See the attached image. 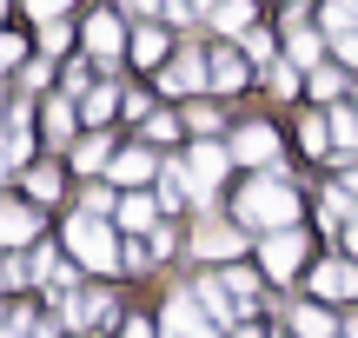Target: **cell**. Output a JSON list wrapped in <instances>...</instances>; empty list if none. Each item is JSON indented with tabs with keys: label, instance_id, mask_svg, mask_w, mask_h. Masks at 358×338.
<instances>
[{
	"label": "cell",
	"instance_id": "6da1fadb",
	"mask_svg": "<svg viewBox=\"0 0 358 338\" xmlns=\"http://www.w3.org/2000/svg\"><path fill=\"white\" fill-rule=\"evenodd\" d=\"M239 219L259 226V233H279V226H292V186H279V179H252V186H245V199H239Z\"/></svg>",
	"mask_w": 358,
	"mask_h": 338
},
{
	"label": "cell",
	"instance_id": "7a4b0ae2",
	"mask_svg": "<svg viewBox=\"0 0 358 338\" xmlns=\"http://www.w3.org/2000/svg\"><path fill=\"white\" fill-rule=\"evenodd\" d=\"M66 246H73L80 265H93V272H106L113 265V233L100 226V212H87V219H73V233H66Z\"/></svg>",
	"mask_w": 358,
	"mask_h": 338
},
{
	"label": "cell",
	"instance_id": "3957f363",
	"mask_svg": "<svg viewBox=\"0 0 358 338\" xmlns=\"http://www.w3.org/2000/svg\"><path fill=\"white\" fill-rule=\"evenodd\" d=\"M232 159H245V166H272V159H279V133H272V126H239Z\"/></svg>",
	"mask_w": 358,
	"mask_h": 338
},
{
	"label": "cell",
	"instance_id": "277c9868",
	"mask_svg": "<svg viewBox=\"0 0 358 338\" xmlns=\"http://www.w3.org/2000/svg\"><path fill=\"white\" fill-rule=\"evenodd\" d=\"M219 172H226V153H219V146H199V153H192V166H186V186H192V199H213Z\"/></svg>",
	"mask_w": 358,
	"mask_h": 338
},
{
	"label": "cell",
	"instance_id": "5b68a950",
	"mask_svg": "<svg viewBox=\"0 0 358 338\" xmlns=\"http://www.w3.org/2000/svg\"><path fill=\"white\" fill-rule=\"evenodd\" d=\"M299 259H306V239H299V233H285V226H279V233H266V272L285 279Z\"/></svg>",
	"mask_w": 358,
	"mask_h": 338
},
{
	"label": "cell",
	"instance_id": "8992f818",
	"mask_svg": "<svg viewBox=\"0 0 358 338\" xmlns=\"http://www.w3.org/2000/svg\"><path fill=\"white\" fill-rule=\"evenodd\" d=\"M239 246L245 239L232 233V226H199V233H192V252H199V259H232Z\"/></svg>",
	"mask_w": 358,
	"mask_h": 338
},
{
	"label": "cell",
	"instance_id": "52a82bcc",
	"mask_svg": "<svg viewBox=\"0 0 358 338\" xmlns=\"http://www.w3.org/2000/svg\"><path fill=\"white\" fill-rule=\"evenodd\" d=\"M120 40H127V34H120V13H93V20H87V47L100 53V60H113Z\"/></svg>",
	"mask_w": 358,
	"mask_h": 338
},
{
	"label": "cell",
	"instance_id": "ba28073f",
	"mask_svg": "<svg viewBox=\"0 0 358 338\" xmlns=\"http://www.w3.org/2000/svg\"><path fill=\"white\" fill-rule=\"evenodd\" d=\"M206 80H213V93H232V87H245V60H239V53H213Z\"/></svg>",
	"mask_w": 358,
	"mask_h": 338
},
{
	"label": "cell",
	"instance_id": "9c48e42d",
	"mask_svg": "<svg viewBox=\"0 0 358 338\" xmlns=\"http://www.w3.org/2000/svg\"><path fill=\"white\" fill-rule=\"evenodd\" d=\"M312 286H319V299H352V292H358V272H352V265H319Z\"/></svg>",
	"mask_w": 358,
	"mask_h": 338
},
{
	"label": "cell",
	"instance_id": "30bf717a",
	"mask_svg": "<svg viewBox=\"0 0 358 338\" xmlns=\"http://www.w3.org/2000/svg\"><path fill=\"white\" fill-rule=\"evenodd\" d=\"M206 80V60H192V53H179V60L166 66V73H159V87H173V93H192Z\"/></svg>",
	"mask_w": 358,
	"mask_h": 338
},
{
	"label": "cell",
	"instance_id": "8fae6325",
	"mask_svg": "<svg viewBox=\"0 0 358 338\" xmlns=\"http://www.w3.org/2000/svg\"><path fill=\"white\" fill-rule=\"evenodd\" d=\"M0 239H7V246H27V239H34V206L13 199V206L0 212Z\"/></svg>",
	"mask_w": 358,
	"mask_h": 338
},
{
	"label": "cell",
	"instance_id": "7c38bea8",
	"mask_svg": "<svg viewBox=\"0 0 358 338\" xmlns=\"http://www.w3.org/2000/svg\"><path fill=\"white\" fill-rule=\"evenodd\" d=\"M66 318H73V325H100V318H113V299H106V292H80V299L66 305Z\"/></svg>",
	"mask_w": 358,
	"mask_h": 338
},
{
	"label": "cell",
	"instance_id": "4fadbf2b",
	"mask_svg": "<svg viewBox=\"0 0 358 338\" xmlns=\"http://www.w3.org/2000/svg\"><path fill=\"white\" fill-rule=\"evenodd\" d=\"M245 20H252V7H245V0H219V13H213L219 34H245Z\"/></svg>",
	"mask_w": 358,
	"mask_h": 338
},
{
	"label": "cell",
	"instance_id": "5bb4252c",
	"mask_svg": "<svg viewBox=\"0 0 358 338\" xmlns=\"http://www.w3.org/2000/svg\"><path fill=\"white\" fill-rule=\"evenodd\" d=\"M159 53H166V40H159V27H140V34H133V60H140V66H153Z\"/></svg>",
	"mask_w": 358,
	"mask_h": 338
},
{
	"label": "cell",
	"instance_id": "9a60e30c",
	"mask_svg": "<svg viewBox=\"0 0 358 338\" xmlns=\"http://www.w3.org/2000/svg\"><path fill=\"white\" fill-rule=\"evenodd\" d=\"M292 60H299V66L319 60V34H312V27H299V13H292Z\"/></svg>",
	"mask_w": 358,
	"mask_h": 338
},
{
	"label": "cell",
	"instance_id": "2e32d148",
	"mask_svg": "<svg viewBox=\"0 0 358 338\" xmlns=\"http://www.w3.org/2000/svg\"><path fill=\"white\" fill-rule=\"evenodd\" d=\"M226 292H232V305H239V312H252V299H259V279H252V272H226Z\"/></svg>",
	"mask_w": 358,
	"mask_h": 338
},
{
	"label": "cell",
	"instance_id": "e0dca14e",
	"mask_svg": "<svg viewBox=\"0 0 358 338\" xmlns=\"http://www.w3.org/2000/svg\"><path fill=\"white\" fill-rule=\"evenodd\" d=\"M27 166V113H13V133H7V172Z\"/></svg>",
	"mask_w": 358,
	"mask_h": 338
},
{
	"label": "cell",
	"instance_id": "ac0fdd59",
	"mask_svg": "<svg viewBox=\"0 0 358 338\" xmlns=\"http://www.w3.org/2000/svg\"><path fill=\"white\" fill-rule=\"evenodd\" d=\"M113 172H120V179H153V153H120Z\"/></svg>",
	"mask_w": 358,
	"mask_h": 338
},
{
	"label": "cell",
	"instance_id": "d6986e66",
	"mask_svg": "<svg viewBox=\"0 0 358 338\" xmlns=\"http://www.w3.org/2000/svg\"><path fill=\"white\" fill-rule=\"evenodd\" d=\"M66 133H73V106H66V100H53V106H47V140L60 146Z\"/></svg>",
	"mask_w": 358,
	"mask_h": 338
},
{
	"label": "cell",
	"instance_id": "ffe728a7",
	"mask_svg": "<svg viewBox=\"0 0 358 338\" xmlns=\"http://www.w3.org/2000/svg\"><path fill=\"white\" fill-rule=\"evenodd\" d=\"M299 332H306V338H338V332H332V318H325L319 305H299Z\"/></svg>",
	"mask_w": 358,
	"mask_h": 338
},
{
	"label": "cell",
	"instance_id": "44dd1931",
	"mask_svg": "<svg viewBox=\"0 0 358 338\" xmlns=\"http://www.w3.org/2000/svg\"><path fill=\"white\" fill-rule=\"evenodd\" d=\"M352 20H358V0H332V7H325V27H332V34H352Z\"/></svg>",
	"mask_w": 358,
	"mask_h": 338
},
{
	"label": "cell",
	"instance_id": "7402d4cb",
	"mask_svg": "<svg viewBox=\"0 0 358 338\" xmlns=\"http://www.w3.org/2000/svg\"><path fill=\"white\" fill-rule=\"evenodd\" d=\"M27 193H34V199H53V193H60V172H53V166L27 172Z\"/></svg>",
	"mask_w": 358,
	"mask_h": 338
},
{
	"label": "cell",
	"instance_id": "603a6c76",
	"mask_svg": "<svg viewBox=\"0 0 358 338\" xmlns=\"http://www.w3.org/2000/svg\"><path fill=\"white\" fill-rule=\"evenodd\" d=\"M332 140H338V146H358V113L338 106V113H332Z\"/></svg>",
	"mask_w": 358,
	"mask_h": 338
},
{
	"label": "cell",
	"instance_id": "cb8c5ba5",
	"mask_svg": "<svg viewBox=\"0 0 358 338\" xmlns=\"http://www.w3.org/2000/svg\"><path fill=\"white\" fill-rule=\"evenodd\" d=\"M120 226H140L146 233V226H153V206H146V199H127V206H120Z\"/></svg>",
	"mask_w": 358,
	"mask_h": 338
},
{
	"label": "cell",
	"instance_id": "d4e9b609",
	"mask_svg": "<svg viewBox=\"0 0 358 338\" xmlns=\"http://www.w3.org/2000/svg\"><path fill=\"white\" fill-rule=\"evenodd\" d=\"M173 133H179V119H173V113H153V119H146V140H153V146H166Z\"/></svg>",
	"mask_w": 358,
	"mask_h": 338
},
{
	"label": "cell",
	"instance_id": "484cf974",
	"mask_svg": "<svg viewBox=\"0 0 358 338\" xmlns=\"http://www.w3.org/2000/svg\"><path fill=\"white\" fill-rule=\"evenodd\" d=\"M312 93H319V100H332V93H338V73H332V66H312Z\"/></svg>",
	"mask_w": 358,
	"mask_h": 338
},
{
	"label": "cell",
	"instance_id": "4316f807",
	"mask_svg": "<svg viewBox=\"0 0 358 338\" xmlns=\"http://www.w3.org/2000/svg\"><path fill=\"white\" fill-rule=\"evenodd\" d=\"M266 73H272V93H292V87H299V66H272V60H266Z\"/></svg>",
	"mask_w": 358,
	"mask_h": 338
},
{
	"label": "cell",
	"instance_id": "83f0119b",
	"mask_svg": "<svg viewBox=\"0 0 358 338\" xmlns=\"http://www.w3.org/2000/svg\"><path fill=\"white\" fill-rule=\"evenodd\" d=\"M93 166H106V140H87V146H80V172H93Z\"/></svg>",
	"mask_w": 358,
	"mask_h": 338
},
{
	"label": "cell",
	"instance_id": "f1b7e54d",
	"mask_svg": "<svg viewBox=\"0 0 358 338\" xmlns=\"http://www.w3.org/2000/svg\"><path fill=\"white\" fill-rule=\"evenodd\" d=\"M186 126H199V133H213V126H219V113H213V106H186Z\"/></svg>",
	"mask_w": 358,
	"mask_h": 338
},
{
	"label": "cell",
	"instance_id": "f546056e",
	"mask_svg": "<svg viewBox=\"0 0 358 338\" xmlns=\"http://www.w3.org/2000/svg\"><path fill=\"white\" fill-rule=\"evenodd\" d=\"M106 113H113V87H100V93L87 100V119H106Z\"/></svg>",
	"mask_w": 358,
	"mask_h": 338
},
{
	"label": "cell",
	"instance_id": "4dcf8cb0",
	"mask_svg": "<svg viewBox=\"0 0 358 338\" xmlns=\"http://www.w3.org/2000/svg\"><path fill=\"white\" fill-rule=\"evenodd\" d=\"M40 40H47V53H60L66 47V27L60 20H40Z\"/></svg>",
	"mask_w": 358,
	"mask_h": 338
},
{
	"label": "cell",
	"instance_id": "1f68e13d",
	"mask_svg": "<svg viewBox=\"0 0 358 338\" xmlns=\"http://www.w3.org/2000/svg\"><path fill=\"white\" fill-rule=\"evenodd\" d=\"M166 7H173V20H192V13H199V7H213V0H166Z\"/></svg>",
	"mask_w": 358,
	"mask_h": 338
},
{
	"label": "cell",
	"instance_id": "d6a6232c",
	"mask_svg": "<svg viewBox=\"0 0 358 338\" xmlns=\"http://www.w3.org/2000/svg\"><path fill=\"white\" fill-rule=\"evenodd\" d=\"M27 7H34V20H53V13H60L66 0H27Z\"/></svg>",
	"mask_w": 358,
	"mask_h": 338
},
{
	"label": "cell",
	"instance_id": "836d02e7",
	"mask_svg": "<svg viewBox=\"0 0 358 338\" xmlns=\"http://www.w3.org/2000/svg\"><path fill=\"white\" fill-rule=\"evenodd\" d=\"M338 53H345V60H358V27H352V34H338Z\"/></svg>",
	"mask_w": 358,
	"mask_h": 338
},
{
	"label": "cell",
	"instance_id": "e575fe53",
	"mask_svg": "<svg viewBox=\"0 0 358 338\" xmlns=\"http://www.w3.org/2000/svg\"><path fill=\"white\" fill-rule=\"evenodd\" d=\"M166 338H213V332H206V325H173Z\"/></svg>",
	"mask_w": 358,
	"mask_h": 338
},
{
	"label": "cell",
	"instance_id": "d590c367",
	"mask_svg": "<svg viewBox=\"0 0 358 338\" xmlns=\"http://www.w3.org/2000/svg\"><path fill=\"white\" fill-rule=\"evenodd\" d=\"M127 7H133V13H153V7H159V0H127Z\"/></svg>",
	"mask_w": 358,
	"mask_h": 338
},
{
	"label": "cell",
	"instance_id": "8d00e7d4",
	"mask_svg": "<svg viewBox=\"0 0 358 338\" xmlns=\"http://www.w3.org/2000/svg\"><path fill=\"white\" fill-rule=\"evenodd\" d=\"M345 239H352V252H358V212H352V226H345Z\"/></svg>",
	"mask_w": 358,
	"mask_h": 338
},
{
	"label": "cell",
	"instance_id": "74e56055",
	"mask_svg": "<svg viewBox=\"0 0 358 338\" xmlns=\"http://www.w3.org/2000/svg\"><path fill=\"white\" fill-rule=\"evenodd\" d=\"M345 186H352V193H358V172H345Z\"/></svg>",
	"mask_w": 358,
	"mask_h": 338
},
{
	"label": "cell",
	"instance_id": "f35d334b",
	"mask_svg": "<svg viewBox=\"0 0 358 338\" xmlns=\"http://www.w3.org/2000/svg\"><path fill=\"white\" fill-rule=\"evenodd\" d=\"M239 338H259V332H239Z\"/></svg>",
	"mask_w": 358,
	"mask_h": 338
}]
</instances>
